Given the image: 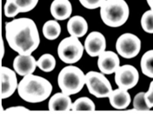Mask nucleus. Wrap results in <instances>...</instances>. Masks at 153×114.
Returning a JSON list of instances; mask_svg holds the SVG:
<instances>
[{
  "label": "nucleus",
  "instance_id": "f257e3e1",
  "mask_svg": "<svg viewBox=\"0 0 153 114\" xmlns=\"http://www.w3.org/2000/svg\"><path fill=\"white\" fill-rule=\"evenodd\" d=\"M5 35L11 49L21 55H31L40 44L39 30L34 21L21 17L7 22Z\"/></svg>",
  "mask_w": 153,
  "mask_h": 114
},
{
  "label": "nucleus",
  "instance_id": "f03ea898",
  "mask_svg": "<svg viewBox=\"0 0 153 114\" xmlns=\"http://www.w3.org/2000/svg\"><path fill=\"white\" fill-rule=\"evenodd\" d=\"M53 85L45 78L35 74L23 77L19 83V96L26 102L36 104L48 99L53 92Z\"/></svg>",
  "mask_w": 153,
  "mask_h": 114
},
{
  "label": "nucleus",
  "instance_id": "7ed1b4c3",
  "mask_svg": "<svg viewBox=\"0 0 153 114\" xmlns=\"http://www.w3.org/2000/svg\"><path fill=\"white\" fill-rule=\"evenodd\" d=\"M100 10L101 19L110 28H119L129 19L130 8L125 0H105Z\"/></svg>",
  "mask_w": 153,
  "mask_h": 114
},
{
  "label": "nucleus",
  "instance_id": "20e7f679",
  "mask_svg": "<svg viewBox=\"0 0 153 114\" xmlns=\"http://www.w3.org/2000/svg\"><path fill=\"white\" fill-rule=\"evenodd\" d=\"M57 82L61 92L70 96L75 94L85 85V74L76 66L68 65L61 70Z\"/></svg>",
  "mask_w": 153,
  "mask_h": 114
},
{
  "label": "nucleus",
  "instance_id": "39448f33",
  "mask_svg": "<svg viewBox=\"0 0 153 114\" xmlns=\"http://www.w3.org/2000/svg\"><path fill=\"white\" fill-rule=\"evenodd\" d=\"M84 50V46L79 38L70 36L61 41L57 48V54L63 62L72 64L80 60Z\"/></svg>",
  "mask_w": 153,
  "mask_h": 114
},
{
  "label": "nucleus",
  "instance_id": "423d86ee",
  "mask_svg": "<svg viewBox=\"0 0 153 114\" xmlns=\"http://www.w3.org/2000/svg\"><path fill=\"white\" fill-rule=\"evenodd\" d=\"M85 85L90 94L99 98H109L113 90L104 74L97 71H90L85 74Z\"/></svg>",
  "mask_w": 153,
  "mask_h": 114
},
{
  "label": "nucleus",
  "instance_id": "0eeeda50",
  "mask_svg": "<svg viewBox=\"0 0 153 114\" xmlns=\"http://www.w3.org/2000/svg\"><path fill=\"white\" fill-rule=\"evenodd\" d=\"M117 53L125 59H132L139 54L141 48V40L130 33L123 34L116 42Z\"/></svg>",
  "mask_w": 153,
  "mask_h": 114
},
{
  "label": "nucleus",
  "instance_id": "6e6552de",
  "mask_svg": "<svg viewBox=\"0 0 153 114\" xmlns=\"http://www.w3.org/2000/svg\"><path fill=\"white\" fill-rule=\"evenodd\" d=\"M139 81V72L133 65L120 66L115 72V82L119 88L130 90L137 85Z\"/></svg>",
  "mask_w": 153,
  "mask_h": 114
},
{
  "label": "nucleus",
  "instance_id": "1a4fd4ad",
  "mask_svg": "<svg viewBox=\"0 0 153 114\" xmlns=\"http://www.w3.org/2000/svg\"><path fill=\"white\" fill-rule=\"evenodd\" d=\"M16 72L7 67L1 68V98L7 99L15 93L18 88Z\"/></svg>",
  "mask_w": 153,
  "mask_h": 114
},
{
  "label": "nucleus",
  "instance_id": "9d476101",
  "mask_svg": "<svg viewBox=\"0 0 153 114\" xmlns=\"http://www.w3.org/2000/svg\"><path fill=\"white\" fill-rule=\"evenodd\" d=\"M84 46L86 53L90 57H99L106 50V38L100 32L94 31L86 38Z\"/></svg>",
  "mask_w": 153,
  "mask_h": 114
},
{
  "label": "nucleus",
  "instance_id": "9b49d317",
  "mask_svg": "<svg viewBox=\"0 0 153 114\" xmlns=\"http://www.w3.org/2000/svg\"><path fill=\"white\" fill-rule=\"evenodd\" d=\"M120 61L117 53L111 50H105L98 57L97 66L101 73L104 74H115L120 66Z\"/></svg>",
  "mask_w": 153,
  "mask_h": 114
},
{
  "label": "nucleus",
  "instance_id": "f8f14e48",
  "mask_svg": "<svg viewBox=\"0 0 153 114\" xmlns=\"http://www.w3.org/2000/svg\"><path fill=\"white\" fill-rule=\"evenodd\" d=\"M13 67L16 74L24 77L33 74L36 68L37 61L31 54H19L13 60Z\"/></svg>",
  "mask_w": 153,
  "mask_h": 114
},
{
  "label": "nucleus",
  "instance_id": "ddd939ff",
  "mask_svg": "<svg viewBox=\"0 0 153 114\" xmlns=\"http://www.w3.org/2000/svg\"><path fill=\"white\" fill-rule=\"evenodd\" d=\"M73 12V7L69 0H53L50 6V12L56 20L69 19Z\"/></svg>",
  "mask_w": 153,
  "mask_h": 114
},
{
  "label": "nucleus",
  "instance_id": "4468645a",
  "mask_svg": "<svg viewBox=\"0 0 153 114\" xmlns=\"http://www.w3.org/2000/svg\"><path fill=\"white\" fill-rule=\"evenodd\" d=\"M108 98L111 106L117 110L126 109L131 102L128 90L119 87L113 90Z\"/></svg>",
  "mask_w": 153,
  "mask_h": 114
},
{
  "label": "nucleus",
  "instance_id": "2eb2a0df",
  "mask_svg": "<svg viewBox=\"0 0 153 114\" xmlns=\"http://www.w3.org/2000/svg\"><path fill=\"white\" fill-rule=\"evenodd\" d=\"M72 105L70 95L62 92H57L50 98L48 110L51 111H69L71 110Z\"/></svg>",
  "mask_w": 153,
  "mask_h": 114
},
{
  "label": "nucleus",
  "instance_id": "dca6fc26",
  "mask_svg": "<svg viewBox=\"0 0 153 114\" xmlns=\"http://www.w3.org/2000/svg\"><path fill=\"white\" fill-rule=\"evenodd\" d=\"M88 24L84 17L76 15L71 17L67 24L68 32L70 36L80 38L85 36L88 31Z\"/></svg>",
  "mask_w": 153,
  "mask_h": 114
},
{
  "label": "nucleus",
  "instance_id": "f3484780",
  "mask_svg": "<svg viewBox=\"0 0 153 114\" xmlns=\"http://www.w3.org/2000/svg\"><path fill=\"white\" fill-rule=\"evenodd\" d=\"M42 33L46 39L48 40H54L60 35L61 25L56 20L47 21L43 25Z\"/></svg>",
  "mask_w": 153,
  "mask_h": 114
},
{
  "label": "nucleus",
  "instance_id": "a211bd4d",
  "mask_svg": "<svg viewBox=\"0 0 153 114\" xmlns=\"http://www.w3.org/2000/svg\"><path fill=\"white\" fill-rule=\"evenodd\" d=\"M141 72L145 76L153 78V49L146 52L140 61Z\"/></svg>",
  "mask_w": 153,
  "mask_h": 114
},
{
  "label": "nucleus",
  "instance_id": "6ab92c4d",
  "mask_svg": "<svg viewBox=\"0 0 153 114\" xmlns=\"http://www.w3.org/2000/svg\"><path fill=\"white\" fill-rule=\"evenodd\" d=\"M56 65V59L50 53L42 54L37 61V67L46 73L52 72L55 68Z\"/></svg>",
  "mask_w": 153,
  "mask_h": 114
},
{
  "label": "nucleus",
  "instance_id": "aec40b11",
  "mask_svg": "<svg viewBox=\"0 0 153 114\" xmlns=\"http://www.w3.org/2000/svg\"><path fill=\"white\" fill-rule=\"evenodd\" d=\"M96 109V106L93 100L88 97L78 98L73 102L71 110L73 111H94Z\"/></svg>",
  "mask_w": 153,
  "mask_h": 114
},
{
  "label": "nucleus",
  "instance_id": "412c9836",
  "mask_svg": "<svg viewBox=\"0 0 153 114\" xmlns=\"http://www.w3.org/2000/svg\"><path fill=\"white\" fill-rule=\"evenodd\" d=\"M141 28L145 33L153 34V10L145 11L141 17Z\"/></svg>",
  "mask_w": 153,
  "mask_h": 114
},
{
  "label": "nucleus",
  "instance_id": "4be33fe9",
  "mask_svg": "<svg viewBox=\"0 0 153 114\" xmlns=\"http://www.w3.org/2000/svg\"><path fill=\"white\" fill-rule=\"evenodd\" d=\"M145 92L137 93L133 99V107L137 111H149L151 109L146 102L145 97Z\"/></svg>",
  "mask_w": 153,
  "mask_h": 114
},
{
  "label": "nucleus",
  "instance_id": "5701e85b",
  "mask_svg": "<svg viewBox=\"0 0 153 114\" xmlns=\"http://www.w3.org/2000/svg\"><path fill=\"white\" fill-rule=\"evenodd\" d=\"M13 2L21 12H30L36 8L39 0H6Z\"/></svg>",
  "mask_w": 153,
  "mask_h": 114
},
{
  "label": "nucleus",
  "instance_id": "b1692460",
  "mask_svg": "<svg viewBox=\"0 0 153 114\" xmlns=\"http://www.w3.org/2000/svg\"><path fill=\"white\" fill-rule=\"evenodd\" d=\"M21 13L19 7L15 4L10 1H6L4 6V14L5 16L9 18L16 17Z\"/></svg>",
  "mask_w": 153,
  "mask_h": 114
},
{
  "label": "nucleus",
  "instance_id": "393cba45",
  "mask_svg": "<svg viewBox=\"0 0 153 114\" xmlns=\"http://www.w3.org/2000/svg\"><path fill=\"white\" fill-rule=\"evenodd\" d=\"M81 4L85 8L89 10H94L100 8L105 0H79Z\"/></svg>",
  "mask_w": 153,
  "mask_h": 114
},
{
  "label": "nucleus",
  "instance_id": "a878e982",
  "mask_svg": "<svg viewBox=\"0 0 153 114\" xmlns=\"http://www.w3.org/2000/svg\"><path fill=\"white\" fill-rule=\"evenodd\" d=\"M145 97L149 107L152 109L153 107V80L150 83L148 90L145 92Z\"/></svg>",
  "mask_w": 153,
  "mask_h": 114
},
{
  "label": "nucleus",
  "instance_id": "bb28decb",
  "mask_svg": "<svg viewBox=\"0 0 153 114\" xmlns=\"http://www.w3.org/2000/svg\"><path fill=\"white\" fill-rule=\"evenodd\" d=\"M30 110L25 107L24 106H13L8 107L6 109L5 111L7 112L10 113H21V112H28Z\"/></svg>",
  "mask_w": 153,
  "mask_h": 114
},
{
  "label": "nucleus",
  "instance_id": "cd10ccee",
  "mask_svg": "<svg viewBox=\"0 0 153 114\" xmlns=\"http://www.w3.org/2000/svg\"><path fill=\"white\" fill-rule=\"evenodd\" d=\"M1 60L4 58V54H5V47H4V41L2 39H1Z\"/></svg>",
  "mask_w": 153,
  "mask_h": 114
},
{
  "label": "nucleus",
  "instance_id": "c85d7f7f",
  "mask_svg": "<svg viewBox=\"0 0 153 114\" xmlns=\"http://www.w3.org/2000/svg\"><path fill=\"white\" fill-rule=\"evenodd\" d=\"M146 2L150 9L153 10V0H146Z\"/></svg>",
  "mask_w": 153,
  "mask_h": 114
}]
</instances>
